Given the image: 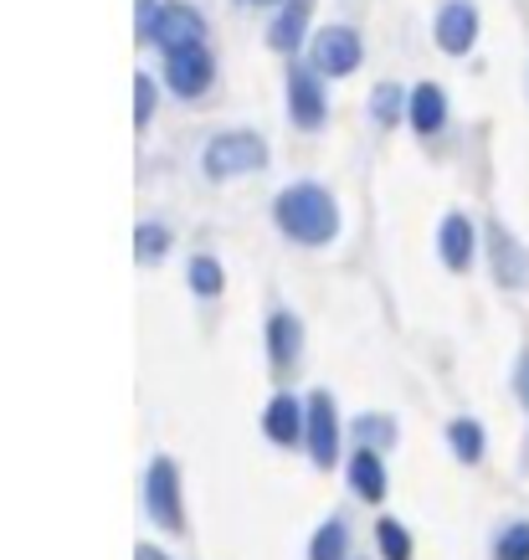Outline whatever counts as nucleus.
Returning <instances> with one entry per match:
<instances>
[{"instance_id":"obj_2","label":"nucleus","mask_w":529,"mask_h":560,"mask_svg":"<svg viewBox=\"0 0 529 560\" xmlns=\"http://www.w3.org/2000/svg\"><path fill=\"white\" fill-rule=\"evenodd\" d=\"M262 165H268V144H262L257 135H247V129H237V135H216L201 154V171L211 175V180H232V175L262 171Z\"/></svg>"},{"instance_id":"obj_3","label":"nucleus","mask_w":529,"mask_h":560,"mask_svg":"<svg viewBox=\"0 0 529 560\" xmlns=\"http://www.w3.org/2000/svg\"><path fill=\"white\" fill-rule=\"evenodd\" d=\"M144 504H150V520L160 529H180L186 514H180V468L171 458H154L150 478H144Z\"/></svg>"},{"instance_id":"obj_24","label":"nucleus","mask_w":529,"mask_h":560,"mask_svg":"<svg viewBox=\"0 0 529 560\" xmlns=\"http://www.w3.org/2000/svg\"><path fill=\"white\" fill-rule=\"evenodd\" d=\"M150 114H154V83L134 78V124H150Z\"/></svg>"},{"instance_id":"obj_4","label":"nucleus","mask_w":529,"mask_h":560,"mask_svg":"<svg viewBox=\"0 0 529 560\" xmlns=\"http://www.w3.org/2000/svg\"><path fill=\"white\" fill-rule=\"evenodd\" d=\"M211 72H216V62H211L205 42L171 47V57H165V78H171L175 98H201L205 88H211Z\"/></svg>"},{"instance_id":"obj_19","label":"nucleus","mask_w":529,"mask_h":560,"mask_svg":"<svg viewBox=\"0 0 529 560\" xmlns=\"http://www.w3.org/2000/svg\"><path fill=\"white\" fill-rule=\"evenodd\" d=\"M165 247H171V232H165V226L144 221V226L134 232V257H139V262H160V257H165Z\"/></svg>"},{"instance_id":"obj_27","label":"nucleus","mask_w":529,"mask_h":560,"mask_svg":"<svg viewBox=\"0 0 529 560\" xmlns=\"http://www.w3.org/2000/svg\"><path fill=\"white\" fill-rule=\"evenodd\" d=\"M134 560H165V556H160L154 545H139V550H134Z\"/></svg>"},{"instance_id":"obj_23","label":"nucleus","mask_w":529,"mask_h":560,"mask_svg":"<svg viewBox=\"0 0 529 560\" xmlns=\"http://www.w3.org/2000/svg\"><path fill=\"white\" fill-rule=\"evenodd\" d=\"M498 560H529V525H509L498 535Z\"/></svg>"},{"instance_id":"obj_28","label":"nucleus","mask_w":529,"mask_h":560,"mask_svg":"<svg viewBox=\"0 0 529 560\" xmlns=\"http://www.w3.org/2000/svg\"><path fill=\"white\" fill-rule=\"evenodd\" d=\"M252 5H268V0H252Z\"/></svg>"},{"instance_id":"obj_10","label":"nucleus","mask_w":529,"mask_h":560,"mask_svg":"<svg viewBox=\"0 0 529 560\" xmlns=\"http://www.w3.org/2000/svg\"><path fill=\"white\" fill-rule=\"evenodd\" d=\"M489 253H494V278L498 283H504V289H525L529 283V257L514 247V237L504 232V226L489 232Z\"/></svg>"},{"instance_id":"obj_8","label":"nucleus","mask_w":529,"mask_h":560,"mask_svg":"<svg viewBox=\"0 0 529 560\" xmlns=\"http://www.w3.org/2000/svg\"><path fill=\"white\" fill-rule=\"evenodd\" d=\"M289 114L298 129H319L325 124V88H319V78L314 72H293L289 78Z\"/></svg>"},{"instance_id":"obj_1","label":"nucleus","mask_w":529,"mask_h":560,"mask_svg":"<svg viewBox=\"0 0 529 560\" xmlns=\"http://www.w3.org/2000/svg\"><path fill=\"white\" fill-rule=\"evenodd\" d=\"M278 226H283V237L304 242V247H325V242H334V232H340V206H334V196H329L325 186H293L278 196L273 206Z\"/></svg>"},{"instance_id":"obj_5","label":"nucleus","mask_w":529,"mask_h":560,"mask_svg":"<svg viewBox=\"0 0 529 560\" xmlns=\"http://www.w3.org/2000/svg\"><path fill=\"white\" fill-rule=\"evenodd\" d=\"M308 458L319 463V468H329V463L340 458V422H334V401L329 396H308Z\"/></svg>"},{"instance_id":"obj_20","label":"nucleus","mask_w":529,"mask_h":560,"mask_svg":"<svg viewBox=\"0 0 529 560\" xmlns=\"http://www.w3.org/2000/svg\"><path fill=\"white\" fill-rule=\"evenodd\" d=\"M376 545L386 560H411V535L396 525V520H380L376 525Z\"/></svg>"},{"instance_id":"obj_16","label":"nucleus","mask_w":529,"mask_h":560,"mask_svg":"<svg viewBox=\"0 0 529 560\" xmlns=\"http://www.w3.org/2000/svg\"><path fill=\"white\" fill-rule=\"evenodd\" d=\"M298 345H304V329H298V319H293V314H273V319H268V355H273L278 371H283V365H293Z\"/></svg>"},{"instance_id":"obj_21","label":"nucleus","mask_w":529,"mask_h":560,"mask_svg":"<svg viewBox=\"0 0 529 560\" xmlns=\"http://www.w3.org/2000/svg\"><path fill=\"white\" fill-rule=\"evenodd\" d=\"M222 262H211V257H196L190 262V289L201 293V299H211V293H222Z\"/></svg>"},{"instance_id":"obj_12","label":"nucleus","mask_w":529,"mask_h":560,"mask_svg":"<svg viewBox=\"0 0 529 560\" xmlns=\"http://www.w3.org/2000/svg\"><path fill=\"white\" fill-rule=\"evenodd\" d=\"M308 16H314V0H289L283 16L268 26V47L298 51V42H304V32H308Z\"/></svg>"},{"instance_id":"obj_14","label":"nucleus","mask_w":529,"mask_h":560,"mask_svg":"<svg viewBox=\"0 0 529 560\" xmlns=\"http://www.w3.org/2000/svg\"><path fill=\"white\" fill-rule=\"evenodd\" d=\"M262 427H268V438L273 442H298L308 432V411H298V401L293 396H273V407H268V417H262Z\"/></svg>"},{"instance_id":"obj_22","label":"nucleus","mask_w":529,"mask_h":560,"mask_svg":"<svg viewBox=\"0 0 529 560\" xmlns=\"http://www.w3.org/2000/svg\"><path fill=\"white\" fill-rule=\"evenodd\" d=\"M401 103H407V98H401V88H391V83L376 88V93H371V114H376V124H396V119H401Z\"/></svg>"},{"instance_id":"obj_17","label":"nucleus","mask_w":529,"mask_h":560,"mask_svg":"<svg viewBox=\"0 0 529 560\" xmlns=\"http://www.w3.org/2000/svg\"><path fill=\"white\" fill-rule=\"evenodd\" d=\"M447 442H452V453H458L462 463H479L483 458V427L473 422V417H458V422L447 427Z\"/></svg>"},{"instance_id":"obj_13","label":"nucleus","mask_w":529,"mask_h":560,"mask_svg":"<svg viewBox=\"0 0 529 560\" xmlns=\"http://www.w3.org/2000/svg\"><path fill=\"white\" fill-rule=\"evenodd\" d=\"M437 247H443L447 268L462 272L468 262H473V221L462 217V211H452V217L443 221V237H437Z\"/></svg>"},{"instance_id":"obj_9","label":"nucleus","mask_w":529,"mask_h":560,"mask_svg":"<svg viewBox=\"0 0 529 560\" xmlns=\"http://www.w3.org/2000/svg\"><path fill=\"white\" fill-rule=\"evenodd\" d=\"M205 36V21L190 11V5H160V21H154V42L171 47H186V42H201Z\"/></svg>"},{"instance_id":"obj_18","label":"nucleus","mask_w":529,"mask_h":560,"mask_svg":"<svg viewBox=\"0 0 529 560\" xmlns=\"http://www.w3.org/2000/svg\"><path fill=\"white\" fill-rule=\"evenodd\" d=\"M344 550H350V529H344L340 520H329V525L314 535V545H308V560H344Z\"/></svg>"},{"instance_id":"obj_26","label":"nucleus","mask_w":529,"mask_h":560,"mask_svg":"<svg viewBox=\"0 0 529 560\" xmlns=\"http://www.w3.org/2000/svg\"><path fill=\"white\" fill-rule=\"evenodd\" d=\"M514 390H519V401L529 411V355H519V371H514Z\"/></svg>"},{"instance_id":"obj_11","label":"nucleus","mask_w":529,"mask_h":560,"mask_svg":"<svg viewBox=\"0 0 529 560\" xmlns=\"http://www.w3.org/2000/svg\"><path fill=\"white\" fill-rule=\"evenodd\" d=\"M407 114H411V129H416V135H437L447 124V93L437 83H422L407 98Z\"/></svg>"},{"instance_id":"obj_15","label":"nucleus","mask_w":529,"mask_h":560,"mask_svg":"<svg viewBox=\"0 0 529 560\" xmlns=\"http://www.w3.org/2000/svg\"><path fill=\"white\" fill-rule=\"evenodd\" d=\"M350 483H355V493L360 499H371V504H380L386 499V468H380V458L371 453V447H360L355 458H350Z\"/></svg>"},{"instance_id":"obj_6","label":"nucleus","mask_w":529,"mask_h":560,"mask_svg":"<svg viewBox=\"0 0 529 560\" xmlns=\"http://www.w3.org/2000/svg\"><path fill=\"white\" fill-rule=\"evenodd\" d=\"M360 57H365V47H360V36L350 32V26H329V32L314 36V62H319V72H329V78L355 72Z\"/></svg>"},{"instance_id":"obj_7","label":"nucleus","mask_w":529,"mask_h":560,"mask_svg":"<svg viewBox=\"0 0 529 560\" xmlns=\"http://www.w3.org/2000/svg\"><path fill=\"white\" fill-rule=\"evenodd\" d=\"M473 42H479V11H473V0H447L443 11H437V47L462 57Z\"/></svg>"},{"instance_id":"obj_25","label":"nucleus","mask_w":529,"mask_h":560,"mask_svg":"<svg viewBox=\"0 0 529 560\" xmlns=\"http://www.w3.org/2000/svg\"><path fill=\"white\" fill-rule=\"evenodd\" d=\"M355 432L365 442H391V422H386V417H360Z\"/></svg>"}]
</instances>
